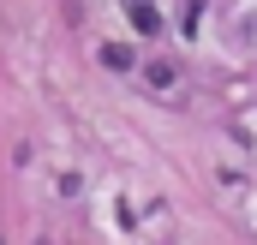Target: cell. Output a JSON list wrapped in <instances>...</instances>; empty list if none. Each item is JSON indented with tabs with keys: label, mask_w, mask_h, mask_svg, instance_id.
I'll use <instances>...</instances> for the list:
<instances>
[{
	"label": "cell",
	"mask_w": 257,
	"mask_h": 245,
	"mask_svg": "<svg viewBox=\"0 0 257 245\" xmlns=\"http://www.w3.org/2000/svg\"><path fill=\"white\" fill-rule=\"evenodd\" d=\"M150 84H156V90H174V84H180V72H174L168 60H150Z\"/></svg>",
	"instance_id": "obj_1"
},
{
	"label": "cell",
	"mask_w": 257,
	"mask_h": 245,
	"mask_svg": "<svg viewBox=\"0 0 257 245\" xmlns=\"http://www.w3.org/2000/svg\"><path fill=\"white\" fill-rule=\"evenodd\" d=\"M102 66H114V72H126V66H132V48H126V42H108V48H102Z\"/></svg>",
	"instance_id": "obj_2"
},
{
	"label": "cell",
	"mask_w": 257,
	"mask_h": 245,
	"mask_svg": "<svg viewBox=\"0 0 257 245\" xmlns=\"http://www.w3.org/2000/svg\"><path fill=\"white\" fill-rule=\"evenodd\" d=\"M132 6V18H138V30H156V24H162V18H156V6H150V0H126Z\"/></svg>",
	"instance_id": "obj_3"
}]
</instances>
